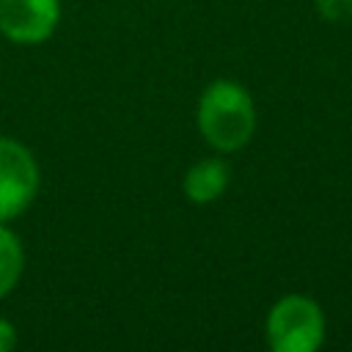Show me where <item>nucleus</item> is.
<instances>
[{"label": "nucleus", "instance_id": "1", "mask_svg": "<svg viewBox=\"0 0 352 352\" xmlns=\"http://www.w3.org/2000/svg\"><path fill=\"white\" fill-rule=\"evenodd\" d=\"M201 135L220 151H234L245 146L256 126V110L250 94L231 80L212 82L198 104Z\"/></svg>", "mask_w": 352, "mask_h": 352}, {"label": "nucleus", "instance_id": "2", "mask_svg": "<svg viewBox=\"0 0 352 352\" xmlns=\"http://www.w3.org/2000/svg\"><path fill=\"white\" fill-rule=\"evenodd\" d=\"M324 338V316L311 297L289 294L267 316V344L275 352H311Z\"/></svg>", "mask_w": 352, "mask_h": 352}, {"label": "nucleus", "instance_id": "3", "mask_svg": "<svg viewBox=\"0 0 352 352\" xmlns=\"http://www.w3.org/2000/svg\"><path fill=\"white\" fill-rule=\"evenodd\" d=\"M38 190V165L33 154L11 140L0 138V223L19 214Z\"/></svg>", "mask_w": 352, "mask_h": 352}, {"label": "nucleus", "instance_id": "4", "mask_svg": "<svg viewBox=\"0 0 352 352\" xmlns=\"http://www.w3.org/2000/svg\"><path fill=\"white\" fill-rule=\"evenodd\" d=\"M60 16L58 0H0V30L16 44L44 41Z\"/></svg>", "mask_w": 352, "mask_h": 352}, {"label": "nucleus", "instance_id": "5", "mask_svg": "<svg viewBox=\"0 0 352 352\" xmlns=\"http://www.w3.org/2000/svg\"><path fill=\"white\" fill-rule=\"evenodd\" d=\"M228 184V168L220 160H201L184 176V192L192 204H209L220 198Z\"/></svg>", "mask_w": 352, "mask_h": 352}, {"label": "nucleus", "instance_id": "6", "mask_svg": "<svg viewBox=\"0 0 352 352\" xmlns=\"http://www.w3.org/2000/svg\"><path fill=\"white\" fill-rule=\"evenodd\" d=\"M22 272V245L19 239L0 223V297H6Z\"/></svg>", "mask_w": 352, "mask_h": 352}, {"label": "nucleus", "instance_id": "7", "mask_svg": "<svg viewBox=\"0 0 352 352\" xmlns=\"http://www.w3.org/2000/svg\"><path fill=\"white\" fill-rule=\"evenodd\" d=\"M316 8L327 22L352 19V0H316Z\"/></svg>", "mask_w": 352, "mask_h": 352}, {"label": "nucleus", "instance_id": "8", "mask_svg": "<svg viewBox=\"0 0 352 352\" xmlns=\"http://www.w3.org/2000/svg\"><path fill=\"white\" fill-rule=\"evenodd\" d=\"M14 344H16V333H14V327H11L8 322H3V319H0V352L11 349Z\"/></svg>", "mask_w": 352, "mask_h": 352}]
</instances>
